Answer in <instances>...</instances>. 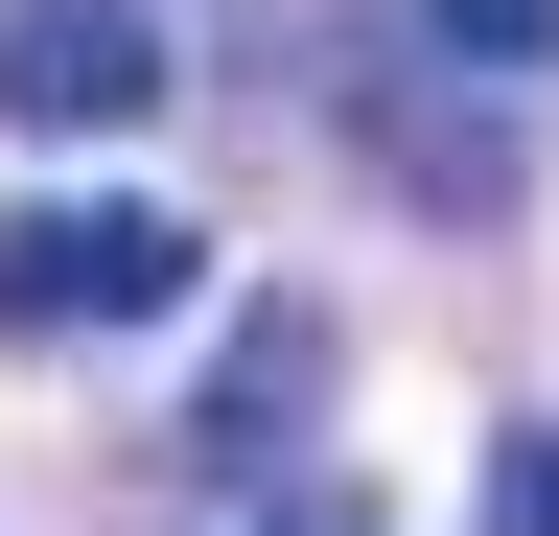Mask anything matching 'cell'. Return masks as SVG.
I'll list each match as a JSON object with an SVG mask.
<instances>
[{
  "instance_id": "6da1fadb",
  "label": "cell",
  "mask_w": 559,
  "mask_h": 536,
  "mask_svg": "<svg viewBox=\"0 0 559 536\" xmlns=\"http://www.w3.org/2000/svg\"><path fill=\"white\" fill-rule=\"evenodd\" d=\"M210 303V234L140 211V187H94V211H0V326H164Z\"/></svg>"
},
{
  "instance_id": "7a4b0ae2",
  "label": "cell",
  "mask_w": 559,
  "mask_h": 536,
  "mask_svg": "<svg viewBox=\"0 0 559 536\" xmlns=\"http://www.w3.org/2000/svg\"><path fill=\"white\" fill-rule=\"evenodd\" d=\"M0 117H24V141L164 117V0H0Z\"/></svg>"
},
{
  "instance_id": "3957f363",
  "label": "cell",
  "mask_w": 559,
  "mask_h": 536,
  "mask_svg": "<svg viewBox=\"0 0 559 536\" xmlns=\"http://www.w3.org/2000/svg\"><path fill=\"white\" fill-rule=\"evenodd\" d=\"M304 396H326V303H257L234 373L187 396V443H210V466H280V443H304Z\"/></svg>"
},
{
  "instance_id": "277c9868",
  "label": "cell",
  "mask_w": 559,
  "mask_h": 536,
  "mask_svg": "<svg viewBox=\"0 0 559 536\" xmlns=\"http://www.w3.org/2000/svg\"><path fill=\"white\" fill-rule=\"evenodd\" d=\"M419 47L443 71H559V0H419Z\"/></svg>"
},
{
  "instance_id": "5b68a950",
  "label": "cell",
  "mask_w": 559,
  "mask_h": 536,
  "mask_svg": "<svg viewBox=\"0 0 559 536\" xmlns=\"http://www.w3.org/2000/svg\"><path fill=\"white\" fill-rule=\"evenodd\" d=\"M489 536H559V420H489Z\"/></svg>"
},
{
  "instance_id": "8992f818",
  "label": "cell",
  "mask_w": 559,
  "mask_h": 536,
  "mask_svg": "<svg viewBox=\"0 0 559 536\" xmlns=\"http://www.w3.org/2000/svg\"><path fill=\"white\" fill-rule=\"evenodd\" d=\"M257 536H373V490H280V513H257Z\"/></svg>"
}]
</instances>
